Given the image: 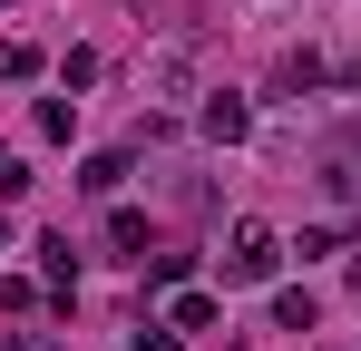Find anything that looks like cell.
Segmentation results:
<instances>
[{"instance_id":"cell-7","label":"cell","mask_w":361,"mask_h":351,"mask_svg":"<svg viewBox=\"0 0 361 351\" xmlns=\"http://www.w3.org/2000/svg\"><path fill=\"white\" fill-rule=\"evenodd\" d=\"M49 58H39V39H0V78H39Z\"/></svg>"},{"instance_id":"cell-12","label":"cell","mask_w":361,"mask_h":351,"mask_svg":"<svg viewBox=\"0 0 361 351\" xmlns=\"http://www.w3.org/2000/svg\"><path fill=\"white\" fill-rule=\"evenodd\" d=\"M20 195H30V166H20V156H0V205H20Z\"/></svg>"},{"instance_id":"cell-14","label":"cell","mask_w":361,"mask_h":351,"mask_svg":"<svg viewBox=\"0 0 361 351\" xmlns=\"http://www.w3.org/2000/svg\"><path fill=\"white\" fill-rule=\"evenodd\" d=\"M0 351H59V342H39V332H10V342H0Z\"/></svg>"},{"instance_id":"cell-3","label":"cell","mask_w":361,"mask_h":351,"mask_svg":"<svg viewBox=\"0 0 361 351\" xmlns=\"http://www.w3.org/2000/svg\"><path fill=\"white\" fill-rule=\"evenodd\" d=\"M39 283H49V302L78 292V244H68V234H39Z\"/></svg>"},{"instance_id":"cell-10","label":"cell","mask_w":361,"mask_h":351,"mask_svg":"<svg viewBox=\"0 0 361 351\" xmlns=\"http://www.w3.org/2000/svg\"><path fill=\"white\" fill-rule=\"evenodd\" d=\"M78 185H88V195H118V185H127V156H88Z\"/></svg>"},{"instance_id":"cell-5","label":"cell","mask_w":361,"mask_h":351,"mask_svg":"<svg viewBox=\"0 0 361 351\" xmlns=\"http://www.w3.org/2000/svg\"><path fill=\"white\" fill-rule=\"evenodd\" d=\"M108 244H118V254H137V264L157 254V244H147V215H137V205H118V215H108Z\"/></svg>"},{"instance_id":"cell-13","label":"cell","mask_w":361,"mask_h":351,"mask_svg":"<svg viewBox=\"0 0 361 351\" xmlns=\"http://www.w3.org/2000/svg\"><path fill=\"white\" fill-rule=\"evenodd\" d=\"M137 351H185V332H176V322H147V332H137Z\"/></svg>"},{"instance_id":"cell-8","label":"cell","mask_w":361,"mask_h":351,"mask_svg":"<svg viewBox=\"0 0 361 351\" xmlns=\"http://www.w3.org/2000/svg\"><path fill=\"white\" fill-rule=\"evenodd\" d=\"M274 332H312V292H302V283L274 292Z\"/></svg>"},{"instance_id":"cell-9","label":"cell","mask_w":361,"mask_h":351,"mask_svg":"<svg viewBox=\"0 0 361 351\" xmlns=\"http://www.w3.org/2000/svg\"><path fill=\"white\" fill-rule=\"evenodd\" d=\"M39 137H49V147L78 137V98H39Z\"/></svg>"},{"instance_id":"cell-11","label":"cell","mask_w":361,"mask_h":351,"mask_svg":"<svg viewBox=\"0 0 361 351\" xmlns=\"http://www.w3.org/2000/svg\"><path fill=\"white\" fill-rule=\"evenodd\" d=\"M283 88H322V58H312V49H283Z\"/></svg>"},{"instance_id":"cell-16","label":"cell","mask_w":361,"mask_h":351,"mask_svg":"<svg viewBox=\"0 0 361 351\" xmlns=\"http://www.w3.org/2000/svg\"><path fill=\"white\" fill-rule=\"evenodd\" d=\"M0 244H10V215H0Z\"/></svg>"},{"instance_id":"cell-1","label":"cell","mask_w":361,"mask_h":351,"mask_svg":"<svg viewBox=\"0 0 361 351\" xmlns=\"http://www.w3.org/2000/svg\"><path fill=\"white\" fill-rule=\"evenodd\" d=\"M274 273H283V234L274 225H254V215H244V225H225V283H274Z\"/></svg>"},{"instance_id":"cell-4","label":"cell","mask_w":361,"mask_h":351,"mask_svg":"<svg viewBox=\"0 0 361 351\" xmlns=\"http://www.w3.org/2000/svg\"><path fill=\"white\" fill-rule=\"evenodd\" d=\"M195 127H205V137H215V147H235L244 127H254V108H244V98H225V88H215V98H205V108H195Z\"/></svg>"},{"instance_id":"cell-2","label":"cell","mask_w":361,"mask_h":351,"mask_svg":"<svg viewBox=\"0 0 361 351\" xmlns=\"http://www.w3.org/2000/svg\"><path fill=\"white\" fill-rule=\"evenodd\" d=\"M322 195H332V215H352V205H361V127L322 147Z\"/></svg>"},{"instance_id":"cell-15","label":"cell","mask_w":361,"mask_h":351,"mask_svg":"<svg viewBox=\"0 0 361 351\" xmlns=\"http://www.w3.org/2000/svg\"><path fill=\"white\" fill-rule=\"evenodd\" d=\"M352 292H361V254H352Z\"/></svg>"},{"instance_id":"cell-6","label":"cell","mask_w":361,"mask_h":351,"mask_svg":"<svg viewBox=\"0 0 361 351\" xmlns=\"http://www.w3.org/2000/svg\"><path fill=\"white\" fill-rule=\"evenodd\" d=\"M166 322H176V332H215V292H176Z\"/></svg>"},{"instance_id":"cell-17","label":"cell","mask_w":361,"mask_h":351,"mask_svg":"<svg viewBox=\"0 0 361 351\" xmlns=\"http://www.w3.org/2000/svg\"><path fill=\"white\" fill-rule=\"evenodd\" d=\"M0 10H10V0H0Z\"/></svg>"}]
</instances>
